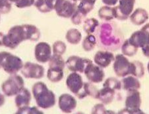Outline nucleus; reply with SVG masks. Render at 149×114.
Here are the masks:
<instances>
[{
	"instance_id": "1",
	"label": "nucleus",
	"mask_w": 149,
	"mask_h": 114,
	"mask_svg": "<svg viewBox=\"0 0 149 114\" xmlns=\"http://www.w3.org/2000/svg\"><path fill=\"white\" fill-rule=\"evenodd\" d=\"M96 36L97 46L103 50L116 51L121 48L123 43L124 36L121 28L113 21H104L96 29Z\"/></svg>"
},
{
	"instance_id": "2",
	"label": "nucleus",
	"mask_w": 149,
	"mask_h": 114,
	"mask_svg": "<svg viewBox=\"0 0 149 114\" xmlns=\"http://www.w3.org/2000/svg\"><path fill=\"white\" fill-rule=\"evenodd\" d=\"M32 95L39 108L48 110L56 105L55 94L49 90L44 82L38 81L34 84L32 87Z\"/></svg>"
},
{
	"instance_id": "3",
	"label": "nucleus",
	"mask_w": 149,
	"mask_h": 114,
	"mask_svg": "<svg viewBox=\"0 0 149 114\" xmlns=\"http://www.w3.org/2000/svg\"><path fill=\"white\" fill-rule=\"evenodd\" d=\"M26 34L23 24L12 26L7 34H4L2 46L15 49L23 42L26 41Z\"/></svg>"
},
{
	"instance_id": "4",
	"label": "nucleus",
	"mask_w": 149,
	"mask_h": 114,
	"mask_svg": "<svg viewBox=\"0 0 149 114\" xmlns=\"http://www.w3.org/2000/svg\"><path fill=\"white\" fill-rule=\"evenodd\" d=\"M23 60L17 56L8 52H0V67L9 75H15L21 71L23 67Z\"/></svg>"
},
{
	"instance_id": "5",
	"label": "nucleus",
	"mask_w": 149,
	"mask_h": 114,
	"mask_svg": "<svg viewBox=\"0 0 149 114\" xmlns=\"http://www.w3.org/2000/svg\"><path fill=\"white\" fill-rule=\"evenodd\" d=\"M24 88V81L21 75H11L1 85V90L7 97L16 96Z\"/></svg>"
},
{
	"instance_id": "6",
	"label": "nucleus",
	"mask_w": 149,
	"mask_h": 114,
	"mask_svg": "<svg viewBox=\"0 0 149 114\" xmlns=\"http://www.w3.org/2000/svg\"><path fill=\"white\" fill-rule=\"evenodd\" d=\"M66 86L71 92L79 99L83 100L86 96L84 92V83L81 75L79 73L72 72L66 79Z\"/></svg>"
},
{
	"instance_id": "7",
	"label": "nucleus",
	"mask_w": 149,
	"mask_h": 114,
	"mask_svg": "<svg viewBox=\"0 0 149 114\" xmlns=\"http://www.w3.org/2000/svg\"><path fill=\"white\" fill-rule=\"evenodd\" d=\"M119 5L113 7L114 18L119 21H126L133 13L135 0H119Z\"/></svg>"
},
{
	"instance_id": "8",
	"label": "nucleus",
	"mask_w": 149,
	"mask_h": 114,
	"mask_svg": "<svg viewBox=\"0 0 149 114\" xmlns=\"http://www.w3.org/2000/svg\"><path fill=\"white\" fill-rule=\"evenodd\" d=\"M77 9V5L71 0H56L54 10L59 17L65 19L71 18Z\"/></svg>"
},
{
	"instance_id": "9",
	"label": "nucleus",
	"mask_w": 149,
	"mask_h": 114,
	"mask_svg": "<svg viewBox=\"0 0 149 114\" xmlns=\"http://www.w3.org/2000/svg\"><path fill=\"white\" fill-rule=\"evenodd\" d=\"M113 69L118 77H125L131 75V62L123 54H117L115 56Z\"/></svg>"
},
{
	"instance_id": "10",
	"label": "nucleus",
	"mask_w": 149,
	"mask_h": 114,
	"mask_svg": "<svg viewBox=\"0 0 149 114\" xmlns=\"http://www.w3.org/2000/svg\"><path fill=\"white\" fill-rule=\"evenodd\" d=\"M21 71L24 77L29 79H40L44 77L45 74L43 66L30 61L24 64Z\"/></svg>"
},
{
	"instance_id": "11",
	"label": "nucleus",
	"mask_w": 149,
	"mask_h": 114,
	"mask_svg": "<svg viewBox=\"0 0 149 114\" xmlns=\"http://www.w3.org/2000/svg\"><path fill=\"white\" fill-rule=\"evenodd\" d=\"M129 40L138 49L149 45V23L145 24L139 31L134 32Z\"/></svg>"
},
{
	"instance_id": "12",
	"label": "nucleus",
	"mask_w": 149,
	"mask_h": 114,
	"mask_svg": "<svg viewBox=\"0 0 149 114\" xmlns=\"http://www.w3.org/2000/svg\"><path fill=\"white\" fill-rule=\"evenodd\" d=\"M84 73L88 81L94 84L102 83L105 78V73L103 69L94 64L92 61L86 65Z\"/></svg>"
},
{
	"instance_id": "13",
	"label": "nucleus",
	"mask_w": 149,
	"mask_h": 114,
	"mask_svg": "<svg viewBox=\"0 0 149 114\" xmlns=\"http://www.w3.org/2000/svg\"><path fill=\"white\" fill-rule=\"evenodd\" d=\"M91 61V59L81 58L78 56H71L65 61V66L71 72L84 73L86 65Z\"/></svg>"
},
{
	"instance_id": "14",
	"label": "nucleus",
	"mask_w": 149,
	"mask_h": 114,
	"mask_svg": "<svg viewBox=\"0 0 149 114\" xmlns=\"http://www.w3.org/2000/svg\"><path fill=\"white\" fill-rule=\"evenodd\" d=\"M52 56V48L48 43L40 42L34 48V57L36 60L41 63L48 62Z\"/></svg>"
},
{
	"instance_id": "15",
	"label": "nucleus",
	"mask_w": 149,
	"mask_h": 114,
	"mask_svg": "<svg viewBox=\"0 0 149 114\" xmlns=\"http://www.w3.org/2000/svg\"><path fill=\"white\" fill-rule=\"evenodd\" d=\"M77 106L76 98L70 94H62L58 98V107L64 113H71Z\"/></svg>"
},
{
	"instance_id": "16",
	"label": "nucleus",
	"mask_w": 149,
	"mask_h": 114,
	"mask_svg": "<svg viewBox=\"0 0 149 114\" xmlns=\"http://www.w3.org/2000/svg\"><path fill=\"white\" fill-rule=\"evenodd\" d=\"M115 59L113 54L110 51L100 50L95 54L94 57V62L96 65L104 69L110 65Z\"/></svg>"
},
{
	"instance_id": "17",
	"label": "nucleus",
	"mask_w": 149,
	"mask_h": 114,
	"mask_svg": "<svg viewBox=\"0 0 149 114\" xmlns=\"http://www.w3.org/2000/svg\"><path fill=\"white\" fill-rule=\"evenodd\" d=\"M119 96H120V92L108 86H103V88L99 90L97 100H100L104 105H108L112 102L116 97L119 98Z\"/></svg>"
},
{
	"instance_id": "18",
	"label": "nucleus",
	"mask_w": 149,
	"mask_h": 114,
	"mask_svg": "<svg viewBox=\"0 0 149 114\" xmlns=\"http://www.w3.org/2000/svg\"><path fill=\"white\" fill-rule=\"evenodd\" d=\"M142 100L141 93L139 90H133L127 92L125 101V108L130 111L140 109Z\"/></svg>"
},
{
	"instance_id": "19",
	"label": "nucleus",
	"mask_w": 149,
	"mask_h": 114,
	"mask_svg": "<svg viewBox=\"0 0 149 114\" xmlns=\"http://www.w3.org/2000/svg\"><path fill=\"white\" fill-rule=\"evenodd\" d=\"M32 100V94L28 88L24 87L15 98V104L17 108L29 107Z\"/></svg>"
},
{
	"instance_id": "20",
	"label": "nucleus",
	"mask_w": 149,
	"mask_h": 114,
	"mask_svg": "<svg viewBox=\"0 0 149 114\" xmlns=\"http://www.w3.org/2000/svg\"><path fill=\"white\" fill-rule=\"evenodd\" d=\"M149 15L147 11L143 8H137L130 17V21L134 25L141 26L145 24L148 21Z\"/></svg>"
},
{
	"instance_id": "21",
	"label": "nucleus",
	"mask_w": 149,
	"mask_h": 114,
	"mask_svg": "<svg viewBox=\"0 0 149 114\" xmlns=\"http://www.w3.org/2000/svg\"><path fill=\"white\" fill-rule=\"evenodd\" d=\"M121 88L127 92L139 90L141 87L139 80L133 75H128L123 77L121 81Z\"/></svg>"
},
{
	"instance_id": "22",
	"label": "nucleus",
	"mask_w": 149,
	"mask_h": 114,
	"mask_svg": "<svg viewBox=\"0 0 149 114\" xmlns=\"http://www.w3.org/2000/svg\"><path fill=\"white\" fill-rule=\"evenodd\" d=\"M63 69L59 67H49L47 71V78L52 83H59L63 79Z\"/></svg>"
},
{
	"instance_id": "23",
	"label": "nucleus",
	"mask_w": 149,
	"mask_h": 114,
	"mask_svg": "<svg viewBox=\"0 0 149 114\" xmlns=\"http://www.w3.org/2000/svg\"><path fill=\"white\" fill-rule=\"evenodd\" d=\"M23 26L25 31L26 40L36 42L40 38L41 33L36 26L30 24H24Z\"/></svg>"
},
{
	"instance_id": "24",
	"label": "nucleus",
	"mask_w": 149,
	"mask_h": 114,
	"mask_svg": "<svg viewBox=\"0 0 149 114\" xmlns=\"http://www.w3.org/2000/svg\"><path fill=\"white\" fill-rule=\"evenodd\" d=\"M56 1V0H34V6L41 13H49L54 10Z\"/></svg>"
},
{
	"instance_id": "25",
	"label": "nucleus",
	"mask_w": 149,
	"mask_h": 114,
	"mask_svg": "<svg viewBox=\"0 0 149 114\" xmlns=\"http://www.w3.org/2000/svg\"><path fill=\"white\" fill-rule=\"evenodd\" d=\"M65 39L69 44L77 45L81 42L82 40L81 33L77 28L69 29L65 34Z\"/></svg>"
},
{
	"instance_id": "26",
	"label": "nucleus",
	"mask_w": 149,
	"mask_h": 114,
	"mask_svg": "<svg viewBox=\"0 0 149 114\" xmlns=\"http://www.w3.org/2000/svg\"><path fill=\"white\" fill-rule=\"evenodd\" d=\"M145 67L142 62L136 60L131 62V75L141 79L145 75Z\"/></svg>"
},
{
	"instance_id": "27",
	"label": "nucleus",
	"mask_w": 149,
	"mask_h": 114,
	"mask_svg": "<svg viewBox=\"0 0 149 114\" xmlns=\"http://www.w3.org/2000/svg\"><path fill=\"white\" fill-rule=\"evenodd\" d=\"M100 25V23L95 18H89L84 20L83 30L84 33L87 34H93Z\"/></svg>"
},
{
	"instance_id": "28",
	"label": "nucleus",
	"mask_w": 149,
	"mask_h": 114,
	"mask_svg": "<svg viewBox=\"0 0 149 114\" xmlns=\"http://www.w3.org/2000/svg\"><path fill=\"white\" fill-rule=\"evenodd\" d=\"M95 3L96 0H81L77 6V9L86 17L94 8Z\"/></svg>"
},
{
	"instance_id": "29",
	"label": "nucleus",
	"mask_w": 149,
	"mask_h": 114,
	"mask_svg": "<svg viewBox=\"0 0 149 114\" xmlns=\"http://www.w3.org/2000/svg\"><path fill=\"white\" fill-rule=\"evenodd\" d=\"M98 17L104 21H111L114 18L113 7L104 6L101 7L98 10Z\"/></svg>"
},
{
	"instance_id": "30",
	"label": "nucleus",
	"mask_w": 149,
	"mask_h": 114,
	"mask_svg": "<svg viewBox=\"0 0 149 114\" xmlns=\"http://www.w3.org/2000/svg\"><path fill=\"white\" fill-rule=\"evenodd\" d=\"M121 49L123 55L128 57H133L136 55L138 51V48L133 46L129 40V39L124 40L122 46L121 47Z\"/></svg>"
},
{
	"instance_id": "31",
	"label": "nucleus",
	"mask_w": 149,
	"mask_h": 114,
	"mask_svg": "<svg viewBox=\"0 0 149 114\" xmlns=\"http://www.w3.org/2000/svg\"><path fill=\"white\" fill-rule=\"evenodd\" d=\"M97 45L96 36L94 34H87V36L84 37L82 42V46L85 51H91L95 48Z\"/></svg>"
},
{
	"instance_id": "32",
	"label": "nucleus",
	"mask_w": 149,
	"mask_h": 114,
	"mask_svg": "<svg viewBox=\"0 0 149 114\" xmlns=\"http://www.w3.org/2000/svg\"><path fill=\"white\" fill-rule=\"evenodd\" d=\"M84 92L86 96H90L94 99H97L99 90L97 87L91 82H84Z\"/></svg>"
},
{
	"instance_id": "33",
	"label": "nucleus",
	"mask_w": 149,
	"mask_h": 114,
	"mask_svg": "<svg viewBox=\"0 0 149 114\" xmlns=\"http://www.w3.org/2000/svg\"><path fill=\"white\" fill-rule=\"evenodd\" d=\"M49 67H59L64 69L65 67V61L62 56L53 54L48 61Z\"/></svg>"
},
{
	"instance_id": "34",
	"label": "nucleus",
	"mask_w": 149,
	"mask_h": 114,
	"mask_svg": "<svg viewBox=\"0 0 149 114\" xmlns=\"http://www.w3.org/2000/svg\"><path fill=\"white\" fill-rule=\"evenodd\" d=\"M103 86H108V87L113 88L118 92H120L121 88H121V81L118 80L116 77H109L106 79L103 84Z\"/></svg>"
},
{
	"instance_id": "35",
	"label": "nucleus",
	"mask_w": 149,
	"mask_h": 114,
	"mask_svg": "<svg viewBox=\"0 0 149 114\" xmlns=\"http://www.w3.org/2000/svg\"><path fill=\"white\" fill-rule=\"evenodd\" d=\"M67 49V46L65 42L61 40H57L53 44L52 46V51L53 54L63 56L65 53Z\"/></svg>"
},
{
	"instance_id": "36",
	"label": "nucleus",
	"mask_w": 149,
	"mask_h": 114,
	"mask_svg": "<svg viewBox=\"0 0 149 114\" xmlns=\"http://www.w3.org/2000/svg\"><path fill=\"white\" fill-rule=\"evenodd\" d=\"M86 16L84 15L81 13L79 10L77 9L75 12L73 13V15L71 17V21L72 23L74 25H80V24L84 21V20L85 19Z\"/></svg>"
},
{
	"instance_id": "37",
	"label": "nucleus",
	"mask_w": 149,
	"mask_h": 114,
	"mask_svg": "<svg viewBox=\"0 0 149 114\" xmlns=\"http://www.w3.org/2000/svg\"><path fill=\"white\" fill-rule=\"evenodd\" d=\"M10 1L19 9H24L34 6V0H10Z\"/></svg>"
},
{
	"instance_id": "38",
	"label": "nucleus",
	"mask_w": 149,
	"mask_h": 114,
	"mask_svg": "<svg viewBox=\"0 0 149 114\" xmlns=\"http://www.w3.org/2000/svg\"><path fill=\"white\" fill-rule=\"evenodd\" d=\"M12 3L10 0H0V14H7L11 11Z\"/></svg>"
},
{
	"instance_id": "39",
	"label": "nucleus",
	"mask_w": 149,
	"mask_h": 114,
	"mask_svg": "<svg viewBox=\"0 0 149 114\" xmlns=\"http://www.w3.org/2000/svg\"><path fill=\"white\" fill-rule=\"evenodd\" d=\"M107 110L106 109L105 105L102 103L96 104L91 110V114H106Z\"/></svg>"
},
{
	"instance_id": "40",
	"label": "nucleus",
	"mask_w": 149,
	"mask_h": 114,
	"mask_svg": "<svg viewBox=\"0 0 149 114\" xmlns=\"http://www.w3.org/2000/svg\"><path fill=\"white\" fill-rule=\"evenodd\" d=\"M28 114H44V113L38 107L33 106V107H30Z\"/></svg>"
},
{
	"instance_id": "41",
	"label": "nucleus",
	"mask_w": 149,
	"mask_h": 114,
	"mask_svg": "<svg viewBox=\"0 0 149 114\" xmlns=\"http://www.w3.org/2000/svg\"><path fill=\"white\" fill-rule=\"evenodd\" d=\"M102 3L105 4L106 6L113 7L115 6L118 3L119 0H102Z\"/></svg>"
},
{
	"instance_id": "42",
	"label": "nucleus",
	"mask_w": 149,
	"mask_h": 114,
	"mask_svg": "<svg viewBox=\"0 0 149 114\" xmlns=\"http://www.w3.org/2000/svg\"><path fill=\"white\" fill-rule=\"evenodd\" d=\"M30 107H24L18 108V110L14 114H28Z\"/></svg>"
},
{
	"instance_id": "43",
	"label": "nucleus",
	"mask_w": 149,
	"mask_h": 114,
	"mask_svg": "<svg viewBox=\"0 0 149 114\" xmlns=\"http://www.w3.org/2000/svg\"><path fill=\"white\" fill-rule=\"evenodd\" d=\"M141 49H142V52L143 55L146 57V58H149V45L143 47Z\"/></svg>"
},
{
	"instance_id": "44",
	"label": "nucleus",
	"mask_w": 149,
	"mask_h": 114,
	"mask_svg": "<svg viewBox=\"0 0 149 114\" xmlns=\"http://www.w3.org/2000/svg\"><path fill=\"white\" fill-rule=\"evenodd\" d=\"M117 114H131V111L127 108H123L118 111Z\"/></svg>"
},
{
	"instance_id": "45",
	"label": "nucleus",
	"mask_w": 149,
	"mask_h": 114,
	"mask_svg": "<svg viewBox=\"0 0 149 114\" xmlns=\"http://www.w3.org/2000/svg\"><path fill=\"white\" fill-rule=\"evenodd\" d=\"M5 102H6V98H5V95L3 94L0 92V108L4 105Z\"/></svg>"
},
{
	"instance_id": "46",
	"label": "nucleus",
	"mask_w": 149,
	"mask_h": 114,
	"mask_svg": "<svg viewBox=\"0 0 149 114\" xmlns=\"http://www.w3.org/2000/svg\"><path fill=\"white\" fill-rule=\"evenodd\" d=\"M131 114H146V113L144 112L143 110H141V109H138V110L131 111Z\"/></svg>"
},
{
	"instance_id": "47",
	"label": "nucleus",
	"mask_w": 149,
	"mask_h": 114,
	"mask_svg": "<svg viewBox=\"0 0 149 114\" xmlns=\"http://www.w3.org/2000/svg\"><path fill=\"white\" fill-rule=\"evenodd\" d=\"M4 34H5L3 33L0 32V46H2V44H3V40Z\"/></svg>"
},
{
	"instance_id": "48",
	"label": "nucleus",
	"mask_w": 149,
	"mask_h": 114,
	"mask_svg": "<svg viewBox=\"0 0 149 114\" xmlns=\"http://www.w3.org/2000/svg\"><path fill=\"white\" fill-rule=\"evenodd\" d=\"M106 114H117L115 111L112 110H107V113Z\"/></svg>"
},
{
	"instance_id": "49",
	"label": "nucleus",
	"mask_w": 149,
	"mask_h": 114,
	"mask_svg": "<svg viewBox=\"0 0 149 114\" xmlns=\"http://www.w3.org/2000/svg\"><path fill=\"white\" fill-rule=\"evenodd\" d=\"M73 114H85V113H83V112H82V111H77V112L74 113Z\"/></svg>"
},
{
	"instance_id": "50",
	"label": "nucleus",
	"mask_w": 149,
	"mask_h": 114,
	"mask_svg": "<svg viewBox=\"0 0 149 114\" xmlns=\"http://www.w3.org/2000/svg\"><path fill=\"white\" fill-rule=\"evenodd\" d=\"M71 1H73L74 2H75V3H77V1H80L81 0H71Z\"/></svg>"
},
{
	"instance_id": "51",
	"label": "nucleus",
	"mask_w": 149,
	"mask_h": 114,
	"mask_svg": "<svg viewBox=\"0 0 149 114\" xmlns=\"http://www.w3.org/2000/svg\"><path fill=\"white\" fill-rule=\"evenodd\" d=\"M147 70H148V73H149V62H148V64H147Z\"/></svg>"
},
{
	"instance_id": "52",
	"label": "nucleus",
	"mask_w": 149,
	"mask_h": 114,
	"mask_svg": "<svg viewBox=\"0 0 149 114\" xmlns=\"http://www.w3.org/2000/svg\"><path fill=\"white\" fill-rule=\"evenodd\" d=\"M0 19H1V14H0Z\"/></svg>"
},
{
	"instance_id": "53",
	"label": "nucleus",
	"mask_w": 149,
	"mask_h": 114,
	"mask_svg": "<svg viewBox=\"0 0 149 114\" xmlns=\"http://www.w3.org/2000/svg\"><path fill=\"white\" fill-rule=\"evenodd\" d=\"M0 69H1V67H0Z\"/></svg>"
}]
</instances>
